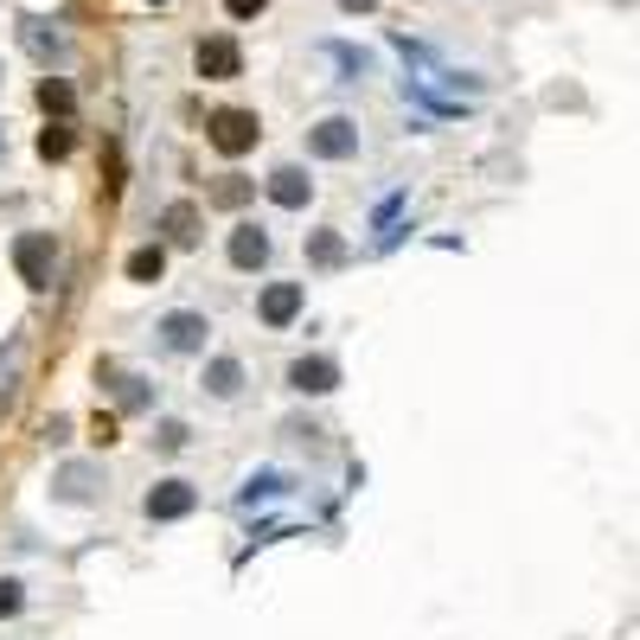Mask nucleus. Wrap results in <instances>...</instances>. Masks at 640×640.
Listing matches in <instances>:
<instances>
[{
  "mask_svg": "<svg viewBox=\"0 0 640 640\" xmlns=\"http://www.w3.org/2000/svg\"><path fill=\"white\" fill-rule=\"evenodd\" d=\"M256 135H263L256 109H211V116H205V141H211L218 154H230V160H237V154H250Z\"/></svg>",
  "mask_w": 640,
  "mask_h": 640,
  "instance_id": "1",
  "label": "nucleus"
},
{
  "mask_svg": "<svg viewBox=\"0 0 640 640\" xmlns=\"http://www.w3.org/2000/svg\"><path fill=\"white\" fill-rule=\"evenodd\" d=\"M51 263H58L51 230H20V237H13V269H20L26 288H51Z\"/></svg>",
  "mask_w": 640,
  "mask_h": 640,
  "instance_id": "2",
  "label": "nucleus"
},
{
  "mask_svg": "<svg viewBox=\"0 0 640 640\" xmlns=\"http://www.w3.org/2000/svg\"><path fill=\"white\" fill-rule=\"evenodd\" d=\"M307 154L314 160H353L358 154V122L353 116H327V122L307 128Z\"/></svg>",
  "mask_w": 640,
  "mask_h": 640,
  "instance_id": "3",
  "label": "nucleus"
},
{
  "mask_svg": "<svg viewBox=\"0 0 640 640\" xmlns=\"http://www.w3.org/2000/svg\"><path fill=\"white\" fill-rule=\"evenodd\" d=\"M154 333H160V353L186 358V353H205V333L211 327H205V314H193V307H174V314H160Z\"/></svg>",
  "mask_w": 640,
  "mask_h": 640,
  "instance_id": "4",
  "label": "nucleus"
},
{
  "mask_svg": "<svg viewBox=\"0 0 640 640\" xmlns=\"http://www.w3.org/2000/svg\"><path fill=\"white\" fill-rule=\"evenodd\" d=\"M193 65H199V77H205V83H225V77H237V71H244V51H237V39H230V32H218V39H199Z\"/></svg>",
  "mask_w": 640,
  "mask_h": 640,
  "instance_id": "5",
  "label": "nucleus"
},
{
  "mask_svg": "<svg viewBox=\"0 0 640 640\" xmlns=\"http://www.w3.org/2000/svg\"><path fill=\"white\" fill-rule=\"evenodd\" d=\"M193 506H199L193 481H154V486H148V500H141V512H148L154 525H167V519H186Z\"/></svg>",
  "mask_w": 640,
  "mask_h": 640,
  "instance_id": "6",
  "label": "nucleus"
},
{
  "mask_svg": "<svg viewBox=\"0 0 640 640\" xmlns=\"http://www.w3.org/2000/svg\"><path fill=\"white\" fill-rule=\"evenodd\" d=\"M288 391H302V397H327V391H339V365L333 358H295L288 365Z\"/></svg>",
  "mask_w": 640,
  "mask_h": 640,
  "instance_id": "7",
  "label": "nucleus"
},
{
  "mask_svg": "<svg viewBox=\"0 0 640 640\" xmlns=\"http://www.w3.org/2000/svg\"><path fill=\"white\" fill-rule=\"evenodd\" d=\"M302 302H307L302 282H269V288H263V302H256V314H263L269 327H288V321L302 314Z\"/></svg>",
  "mask_w": 640,
  "mask_h": 640,
  "instance_id": "8",
  "label": "nucleus"
},
{
  "mask_svg": "<svg viewBox=\"0 0 640 640\" xmlns=\"http://www.w3.org/2000/svg\"><path fill=\"white\" fill-rule=\"evenodd\" d=\"M269 199H276L282 211H302V205L314 199V179H307L302 167H276V174H269Z\"/></svg>",
  "mask_w": 640,
  "mask_h": 640,
  "instance_id": "9",
  "label": "nucleus"
},
{
  "mask_svg": "<svg viewBox=\"0 0 640 640\" xmlns=\"http://www.w3.org/2000/svg\"><path fill=\"white\" fill-rule=\"evenodd\" d=\"M230 263H237V269H263V263H269V230H256V225H237L230 230Z\"/></svg>",
  "mask_w": 640,
  "mask_h": 640,
  "instance_id": "10",
  "label": "nucleus"
},
{
  "mask_svg": "<svg viewBox=\"0 0 640 640\" xmlns=\"http://www.w3.org/2000/svg\"><path fill=\"white\" fill-rule=\"evenodd\" d=\"M346 256H353V244H346L339 230H307V263H314V269H339Z\"/></svg>",
  "mask_w": 640,
  "mask_h": 640,
  "instance_id": "11",
  "label": "nucleus"
},
{
  "mask_svg": "<svg viewBox=\"0 0 640 640\" xmlns=\"http://www.w3.org/2000/svg\"><path fill=\"white\" fill-rule=\"evenodd\" d=\"M250 199H256V179H244V174L211 179V205H218V211H244Z\"/></svg>",
  "mask_w": 640,
  "mask_h": 640,
  "instance_id": "12",
  "label": "nucleus"
},
{
  "mask_svg": "<svg viewBox=\"0 0 640 640\" xmlns=\"http://www.w3.org/2000/svg\"><path fill=\"white\" fill-rule=\"evenodd\" d=\"M160 230H167V244H199V211L186 199L167 205V211H160Z\"/></svg>",
  "mask_w": 640,
  "mask_h": 640,
  "instance_id": "13",
  "label": "nucleus"
},
{
  "mask_svg": "<svg viewBox=\"0 0 640 640\" xmlns=\"http://www.w3.org/2000/svg\"><path fill=\"white\" fill-rule=\"evenodd\" d=\"M205 391L230 404V397L244 391V365H237V358H211V365H205Z\"/></svg>",
  "mask_w": 640,
  "mask_h": 640,
  "instance_id": "14",
  "label": "nucleus"
},
{
  "mask_svg": "<svg viewBox=\"0 0 640 640\" xmlns=\"http://www.w3.org/2000/svg\"><path fill=\"white\" fill-rule=\"evenodd\" d=\"M160 276H167V250L160 244H141L128 256V282H160Z\"/></svg>",
  "mask_w": 640,
  "mask_h": 640,
  "instance_id": "15",
  "label": "nucleus"
},
{
  "mask_svg": "<svg viewBox=\"0 0 640 640\" xmlns=\"http://www.w3.org/2000/svg\"><path fill=\"white\" fill-rule=\"evenodd\" d=\"M20 39H26V51H32V58H58V51H65V39H58L46 20H20Z\"/></svg>",
  "mask_w": 640,
  "mask_h": 640,
  "instance_id": "16",
  "label": "nucleus"
},
{
  "mask_svg": "<svg viewBox=\"0 0 640 640\" xmlns=\"http://www.w3.org/2000/svg\"><path fill=\"white\" fill-rule=\"evenodd\" d=\"M71 83H65V77H39V109H46V116H71Z\"/></svg>",
  "mask_w": 640,
  "mask_h": 640,
  "instance_id": "17",
  "label": "nucleus"
},
{
  "mask_svg": "<svg viewBox=\"0 0 640 640\" xmlns=\"http://www.w3.org/2000/svg\"><path fill=\"white\" fill-rule=\"evenodd\" d=\"M65 154H71V128L46 122V128H39V160H65Z\"/></svg>",
  "mask_w": 640,
  "mask_h": 640,
  "instance_id": "18",
  "label": "nucleus"
},
{
  "mask_svg": "<svg viewBox=\"0 0 640 640\" xmlns=\"http://www.w3.org/2000/svg\"><path fill=\"white\" fill-rule=\"evenodd\" d=\"M102 378L116 384V404H122V410H141V404H148V391H141V378H116L109 365H102Z\"/></svg>",
  "mask_w": 640,
  "mask_h": 640,
  "instance_id": "19",
  "label": "nucleus"
},
{
  "mask_svg": "<svg viewBox=\"0 0 640 640\" xmlns=\"http://www.w3.org/2000/svg\"><path fill=\"white\" fill-rule=\"evenodd\" d=\"M58 493H65V500H90V467H65V474H58Z\"/></svg>",
  "mask_w": 640,
  "mask_h": 640,
  "instance_id": "20",
  "label": "nucleus"
},
{
  "mask_svg": "<svg viewBox=\"0 0 640 640\" xmlns=\"http://www.w3.org/2000/svg\"><path fill=\"white\" fill-rule=\"evenodd\" d=\"M186 423H160V430H154V449H160V455H179V449H186Z\"/></svg>",
  "mask_w": 640,
  "mask_h": 640,
  "instance_id": "21",
  "label": "nucleus"
},
{
  "mask_svg": "<svg viewBox=\"0 0 640 640\" xmlns=\"http://www.w3.org/2000/svg\"><path fill=\"white\" fill-rule=\"evenodd\" d=\"M20 609H26V589L13 583V577H0V621H13Z\"/></svg>",
  "mask_w": 640,
  "mask_h": 640,
  "instance_id": "22",
  "label": "nucleus"
},
{
  "mask_svg": "<svg viewBox=\"0 0 640 640\" xmlns=\"http://www.w3.org/2000/svg\"><path fill=\"white\" fill-rule=\"evenodd\" d=\"M90 442H97V449H109V442H116V410H102L97 423H90Z\"/></svg>",
  "mask_w": 640,
  "mask_h": 640,
  "instance_id": "23",
  "label": "nucleus"
},
{
  "mask_svg": "<svg viewBox=\"0 0 640 640\" xmlns=\"http://www.w3.org/2000/svg\"><path fill=\"white\" fill-rule=\"evenodd\" d=\"M263 7H269V0H225V13H230V20H256Z\"/></svg>",
  "mask_w": 640,
  "mask_h": 640,
  "instance_id": "24",
  "label": "nucleus"
},
{
  "mask_svg": "<svg viewBox=\"0 0 640 640\" xmlns=\"http://www.w3.org/2000/svg\"><path fill=\"white\" fill-rule=\"evenodd\" d=\"M339 7H346V13H372V7H378V0H339Z\"/></svg>",
  "mask_w": 640,
  "mask_h": 640,
  "instance_id": "25",
  "label": "nucleus"
},
{
  "mask_svg": "<svg viewBox=\"0 0 640 640\" xmlns=\"http://www.w3.org/2000/svg\"><path fill=\"white\" fill-rule=\"evenodd\" d=\"M0 154H7V128H0Z\"/></svg>",
  "mask_w": 640,
  "mask_h": 640,
  "instance_id": "26",
  "label": "nucleus"
},
{
  "mask_svg": "<svg viewBox=\"0 0 640 640\" xmlns=\"http://www.w3.org/2000/svg\"><path fill=\"white\" fill-rule=\"evenodd\" d=\"M154 7H160V0H154Z\"/></svg>",
  "mask_w": 640,
  "mask_h": 640,
  "instance_id": "27",
  "label": "nucleus"
}]
</instances>
